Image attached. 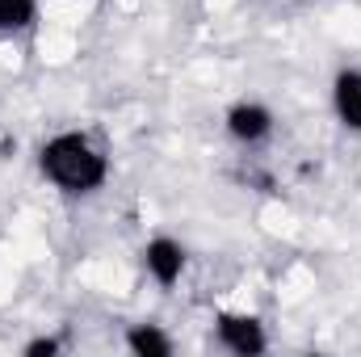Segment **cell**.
Here are the masks:
<instances>
[{
  "instance_id": "obj_1",
  "label": "cell",
  "mask_w": 361,
  "mask_h": 357,
  "mask_svg": "<svg viewBox=\"0 0 361 357\" xmlns=\"http://www.w3.org/2000/svg\"><path fill=\"white\" fill-rule=\"evenodd\" d=\"M38 173L51 181L55 189H63L72 198H85V193H97L105 185L109 160H105V152L92 143L89 135L59 131V135H51L38 147Z\"/></svg>"
},
{
  "instance_id": "obj_4",
  "label": "cell",
  "mask_w": 361,
  "mask_h": 357,
  "mask_svg": "<svg viewBox=\"0 0 361 357\" xmlns=\"http://www.w3.org/2000/svg\"><path fill=\"white\" fill-rule=\"evenodd\" d=\"M223 126H227V135H231L235 143H244V147L265 143L273 135V109L265 101H235V105L227 109Z\"/></svg>"
},
{
  "instance_id": "obj_5",
  "label": "cell",
  "mask_w": 361,
  "mask_h": 357,
  "mask_svg": "<svg viewBox=\"0 0 361 357\" xmlns=\"http://www.w3.org/2000/svg\"><path fill=\"white\" fill-rule=\"evenodd\" d=\"M332 109L341 126L361 131V68H341L332 80Z\"/></svg>"
},
{
  "instance_id": "obj_3",
  "label": "cell",
  "mask_w": 361,
  "mask_h": 357,
  "mask_svg": "<svg viewBox=\"0 0 361 357\" xmlns=\"http://www.w3.org/2000/svg\"><path fill=\"white\" fill-rule=\"evenodd\" d=\"M143 269L152 273V282L156 286H164V290H173L180 282V273H185V244L180 240H173V236H152L147 244H143Z\"/></svg>"
},
{
  "instance_id": "obj_7",
  "label": "cell",
  "mask_w": 361,
  "mask_h": 357,
  "mask_svg": "<svg viewBox=\"0 0 361 357\" xmlns=\"http://www.w3.org/2000/svg\"><path fill=\"white\" fill-rule=\"evenodd\" d=\"M38 21V0H0V34H21Z\"/></svg>"
},
{
  "instance_id": "obj_6",
  "label": "cell",
  "mask_w": 361,
  "mask_h": 357,
  "mask_svg": "<svg viewBox=\"0 0 361 357\" xmlns=\"http://www.w3.org/2000/svg\"><path fill=\"white\" fill-rule=\"evenodd\" d=\"M122 341H126V349L135 357H169L173 353V337L160 324H130Z\"/></svg>"
},
{
  "instance_id": "obj_2",
  "label": "cell",
  "mask_w": 361,
  "mask_h": 357,
  "mask_svg": "<svg viewBox=\"0 0 361 357\" xmlns=\"http://www.w3.org/2000/svg\"><path fill=\"white\" fill-rule=\"evenodd\" d=\"M214 337L227 353L235 357H261L269 349V337H265V324L248 311H219L214 315Z\"/></svg>"
},
{
  "instance_id": "obj_8",
  "label": "cell",
  "mask_w": 361,
  "mask_h": 357,
  "mask_svg": "<svg viewBox=\"0 0 361 357\" xmlns=\"http://www.w3.org/2000/svg\"><path fill=\"white\" fill-rule=\"evenodd\" d=\"M21 353L25 357H51V353H59V341H55V337H34Z\"/></svg>"
}]
</instances>
